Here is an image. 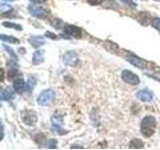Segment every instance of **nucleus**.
Wrapping results in <instances>:
<instances>
[{
	"mask_svg": "<svg viewBox=\"0 0 160 150\" xmlns=\"http://www.w3.org/2000/svg\"><path fill=\"white\" fill-rule=\"evenodd\" d=\"M43 61V52L42 51H36L33 54L32 62L33 64H40Z\"/></svg>",
	"mask_w": 160,
	"mask_h": 150,
	"instance_id": "nucleus-13",
	"label": "nucleus"
},
{
	"mask_svg": "<svg viewBox=\"0 0 160 150\" xmlns=\"http://www.w3.org/2000/svg\"><path fill=\"white\" fill-rule=\"evenodd\" d=\"M2 24H3V26L7 27V28H12V29H15V30H22L21 25H19V24H15V23L7 22V21L3 22Z\"/></svg>",
	"mask_w": 160,
	"mask_h": 150,
	"instance_id": "nucleus-15",
	"label": "nucleus"
},
{
	"mask_svg": "<svg viewBox=\"0 0 160 150\" xmlns=\"http://www.w3.org/2000/svg\"><path fill=\"white\" fill-rule=\"evenodd\" d=\"M156 127V120L153 116H146L142 119L140 130L144 137H151Z\"/></svg>",
	"mask_w": 160,
	"mask_h": 150,
	"instance_id": "nucleus-1",
	"label": "nucleus"
},
{
	"mask_svg": "<svg viewBox=\"0 0 160 150\" xmlns=\"http://www.w3.org/2000/svg\"><path fill=\"white\" fill-rule=\"evenodd\" d=\"M35 86V80L33 78H29L27 81V91H31Z\"/></svg>",
	"mask_w": 160,
	"mask_h": 150,
	"instance_id": "nucleus-21",
	"label": "nucleus"
},
{
	"mask_svg": "<svg viewBox=\"0 0 160 150\" xmlns=\"http://www.w3.org/2000/svg\"><path fill=\"white\" fill-rule=\"evenodd\" d=\"M30 1H32L33 3H42L46 1V0H30Z\"/></svg>",
	"mask_w": 160,
	"mask_h": 150,
	"instance_id": "nucleus-28",
	"label": "nucleus"
},
{
	"mask_svg": "<svg viewBox=\"0 0 160 150\" xmlns=\"http://www.w3.org/2000/svg\"><path fill=\"white\" fill-rule=\"evenodd\" d=\"M53 98H54V92L51 89H47L40 93V95L37 98V102L41 106H46V105L52 102Z\"/></svg>",
	"mask_w": 160,
	"mask_h": 150,
	"instance_id": "nucleus-2",
	"label": "nucleus"
},
{
	"mask_svg": "<svg viewBox=\"0 0 160 150\" xmlns=\"http://www.w3.org/2000/svg\"><path fill=\"white\" fill-rule=\"evenodd\" d=\"M13 87L17 93H22L25 88V82L23 79H16L13 83Z\"/></svg>",
	"mask_w": 160,
	"mask_h": 150,
	"instance_id": "nucleus-12",
	"label": "nucleus"
},
{
	"mask_svg": "<svg viewBox=\"0 0 160 150\" xmlns=\"http://www.w3.org/2000/svg\"><path fill=\"white\" fill-rule=\"evenodd\" d=\"M0 39L3 40L4 42L12 43V44H18L19 43V39L11 37V36H7V35H4V34H0Z\"/></svg>",
	"mask_w": 160,
	"mask_h": 150,
	"instance_id": "nucleus-14",
	"label": "nucleus"
},
{
	"mask_svg": "<svg viewBox=\"0 0 160 150\" xmlns=\"http://www.w3.org/2000/svg\"><path fill=\"white\" fill-rule=\"evenodd\" d=\"M5 1H12V0H5Z\"/></svg>",
	"mask_w": 160,
	"mask_h": 150,
	"instance_id": "nucleus-30",
	"label": "nucleus"
},
{
	"mask_svg": "<svg viewBox=\"0 0 160 150\" xmlns=\"http://www.w3.org/2000/svg\"><path fill=\"white\" fill-rule=\"evenodd\" d=\"M2 138H3V132L0 131V140H2Z\"/></svg>",
	"mask_w": 160,
	"mask_h": 150,
	"instance_id": "nucleus-29",
	"label": "nucleus"
},
{
	"mask_svg": "<svg viewBox=\"0 0 160 150\" xmlns=\"http://www.w3.org/2000/svg\"><path fill=\"white\" fill-rule=\"evenodd\" d=\"M45 36H46V37H49V38H52V39H56V38H57L56 35H54L52 32H49V31H47L46 33H45Z\"/></svg>",
	"mask_w": 160,
	"mask_h": 150,
	"instance_id": "nucleus-26",
	"label": "nucleus"
},
{
	"mask_svg": "<svg viewBox=\"0 0 160 150\" xmlns=\"http://www.w3.org/2000/svg\"><path fill=\"white\" fill-rule=\"evenodd\" d=\"M130 148H143V143L138 139H133L130 142Z\"/></svg>",
	"mask_w": 160,
	"mask_h": 150,
	"instance_id": "nucleus-17",
	"label": "nucleus"
},
{
	"mask_svg": "<svg viewBox=\"0 0 160 150\" xmlns=\"http://www.w3.org/2000/svg\"><path fill=\"white\" fill-rule=\"evenodd\" d=\"M121 1L126 3L127 5H129V6H131V7H136V3L133 2L132 0H121Z\"/></svg>",
	"mask_w": 160,
	"mask_h": 150,
	"instance_id": "nucleus-25",
	"label": "nucleus"
},
{
	"mask_svg": "<svg viewBox=\"0 0 160 150\" xmlns=\"http://www.w3.org/2000/svg\"><path fill=\"white\" fill-rule=\"evenodd\" d=\"M22 120L27 125H34L37 121V115L33 110H25L22 113Z\"/></svg>",
	"mask_w": 160,
	"mask_h": 150,
	"instance_id": "nucleus-5",
	"label": "nucleus"
},
{
	"mask_svg": "<svg viewBox=\"0 0 160 150\" xmlns=\"http://www.w3.org/2000/svg\"><path fill=\"white\" fill-rule=\"evenodd\" d=\"M12 96H13V92H12V90H11V88H10V87H8V88L5 89L4 91H3V93H2V98H3L4 100H9V99H11Z\"/></svg>",
	"mask_w": 160,
	"mask_h": 150,
	"instance_id": "nucleus-16",
	"label": "nucleus"
},
{
	"mask_svg": "<svg viewBox=\"0 0 160 150\" xmlns=\"http://www.w3.org/2000/svg\"><path fill=\"white\" fill-rule=\"evenodd\" d=\"M4 77H5V74H4V71L3 69L0 68V82H2L4 80Z\"/></svg>",
	"mask_w": 160,
	"mask_h": 150,
	"instance_id": "nucleus-27",
	"label": "nucleus"
},
{
	"mask_svg": "<svg viewBox=\"0 0 160 150\" xmlns=\"http://www.w3.org/2000/svg\"><path fill=\"white\" fill-rule=\"evenodd\" d=\"M104 0H87V2L91 5H98L100 3H102Z\"/></svg>",
	"mask_w": 160,
	"mask_h": 150,
	"instance_id": "nucleus-24",
	"label": "nucleus"
},
{
	"mask_svg": "<svg viewBox=\"0 0 160 150\" xmlns=\"http://www.w3.org/2000/svg\"><path fill=\"white\" fill-rule=\"evenodd\" d=\"M12 7L10 5L6 4V3H0V12H8L11 11Z\"/></svg>",
	"mask_w": 160,
	"mask_h": 150,
	"instance_id": "nucleus-19",
	"label": "nucleus"
},
{
	"mask_svg": "<svg viewBox=\"0 0 160 150\" xmlns=\"http://www.w3.org/2000/svg\"><path fill=\"white\" fill-rule=\"evenodd\" d=\"M126 59L128 62H130L132 65H134V66H136L140 69H144L146 67V62L143 61L141 58H138L137 56H135V55H129Z\"/></svg>",
	"mask_w": 160,
	"mask_h": 150,
	"instance_id": "nucleus-8",
	"label": "nucleus"
},
{
	"mask_svg": "<svg viewBox=\"0 0 160 150\" xmlns=\"http://www.w3.org/2000/svg\"><path fill=\"white\" fill-rule=\"evenodd\" d=\"M78 55L73 51H68L64 54L63 56V61L64 63L68 65V66H75L78 63Z\"/></svg>",
	"mask_w": 160,
	"mask_h": 150,
	"instance_id": "nucleus-6",
	"label": "nucleus"
},
{
	"mask_svg": "<svg viewBox=\"0 0 160 150\" xmlns=\"http://www.w3.org/2000/svg\"><path fill=\"white\" fill-rule=\"evenodd\" d=\"M28 10L30 14L37 18H45L48 15V11L43 7L36 6V5H29Z\"/></svg>",
	"mask_w": 160,
	"mask_h": 150,
	"instance_id": "nucleus-4",
	"label": "nucleus"
},
{
	"mask_svg": "<svg viewBox=\"0 0 160 150\" xmlns=\"http://www.w3.org/2000/svg\"><path fill=\"white\" fill-rule=\"evenodd\" d=\"M4 48L5 49H6V51L10 54V56H11V58L14 60V61H16V60H17V56H16V53H15L14 51H13V50L11 49V48H10V47H8L7 46V45H4Z\"/></svg>",
	"mask_w": 160,
	"mask_h": 150,
	"instance_id": "nucleus-20",
	"label": "nucleus"
},
{
	"mask_svg": "<svg viewBox=\"0 0 160 150\" xmlns=\"http://www.w3.org/2000/svg\"><path fill=\"white\" fill-rule=\"evenodd\" d=\"M121 78L124 82H126L130 85H137L140 82L137 75H135L133 72L129 71V70H123L121 73Z\"/></svg>",
	"mask_w": 160,
	"mask_h": 150,
	"instance_id": "nucleus-3",
	"label": "nucleus"
},
{
	"mask_svg": "<svg viewBox=\"0 0 160 150\" xmlns=\"http://www.w3.org/2000/svg\"><path fill=\"white\" fill-rule=\"evenodd\" d=\"M56 144H57V141L55 139H51V140H49V141L45 144L46 145V147L47 148H56Z\"/></svg>",
	"mask_w": 160,
	"mask_h": 150,
	"instance_id": "nucleus-22",
	"label": "nucleus"
},
{
	"mask_svg": "<svg viewBox=\"0 0 160 150\" xmlns=\"http://www.w3.org/2000/svg\"><path fill=\"white\" fill-rule=\"evenodd\" d=\"M64 32L74 38H81L82 36V30L74 25H66L64 27Z\"/></svg>",
	"mask_w": 160,
	"mask_h": 150,
	"instance_id": "nucleus-7",
	"label": "nucleus"
},
{
	"mask_svg": "<svg viewBox=\"0 0 160 150\" xmlns=\"http://www.w3.org/2000/svg\"><path fill=\"white\" fill-rule=\"evenodd\" d=\"M18 76V71L15 68H11L8 71V79L9 80H16Z\"/></svg>",
	"mask_w": 160,
	"mask_h": 150,
	"instance_id": "nucleus-18",
	"label": "nucleus"
},
{
	"mask_svg": "<svg viewBox=\"0 0 160 150\" xmlns=\"http://www.w3.org/2000/svg\"><path fill=\"white\" fill-rule=\"evenodd\" d=\"M29 42L35 48H38L45 44L44 38L42 36H33L31 38H29Z\"/></svg>",
	"mask_w": 160,
	"mask_h": 150,
	"instance_id": "nucleus-11",
	"label": "nucleus"
},
{
	"mask_svg": "<svg viewBox=\"0 0 160 150\" xmlns=\"http://www.w3.org/2000/svg\"><path fill=\"white\" fill-rule=\"evenodd\" d=\"M52 130L54 132L63 134L65 131H63V129L61 127V119L58 117H53L52 118Z\"/></svg>",
	"mask_w": 160,
	"mask_h": 150,
	"instance_id": "nucleus-10",
	"label": "nucleus"
},
{
	"mask_svg": "<svg viewBox=\"0 0 160 150\" xmlns=\"http://www.w3.org/2000/svg\"><path fill=\"white\" fill-rule=\"evenodd\" d=\"M137 97L139 100H141L143 102H149L152 100L153 95L151 92L148 91V90H141V91H139L137 93Z\"/></svg>",
	"mask_w": 160,
	"mask_h": 150,
	"instance_id": "nucleus-9",
	"label": "nucleus"
},
{
	"mask_svg": "<svg viewBox=\"0 0 160 150\" xmlns=\"http://www.w3.org/2000/svg\"><path fill=\"white\" fill-rule=\"evenodd\" d=\"M152 25L154 28H156L158 31H160V18H155L152 21Z\"/></svg>",
	"mask_w": 160,
	"mask_h": 150,
	"instance_id": "nucleus-23",
	"label": "nucleus"
}]
</instances>
